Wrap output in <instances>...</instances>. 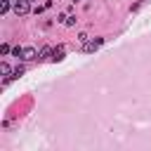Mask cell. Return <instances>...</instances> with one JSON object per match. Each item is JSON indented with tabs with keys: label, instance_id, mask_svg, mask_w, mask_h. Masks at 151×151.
Segmentation results:
<instances>
[{
	"label": "cell",
	"instance_id": "cell-1",
	"mask_svg": "<svg viewBox=\"0 0 151 151\" xmlns=\"http://www.w3.org/2000/svg\"><path fill=\"white\" fill-rule=\"evenodd\" d=\"M28 2H31V0H14V9H17V14H26V12L31 9Z\"/></svg>",
	"mask_w": 151,
	"mask_h": 151
},
{
	"label": "cell",
	"instance_id": "cell-2",
	"mask_svg": "<svg viewBox=\"0 0 151 151\" xmlns=\"http://www.w3.org/2000/svg\"><path fill=\"white\" fill-rule=\"evenodd\" d=\"M101 42H104L101 38H97V40H92V42H85V52H94V50H97Z\"/></svg>",
	"mask_w": 151,
	"mask_h": 151
},
{
	"label": "cell",
	"instance_id": "cell-3",
	"mask_svg": "<svg viewBox=\"0 0 151 151\" xmlns=\"http://www.w3.org/2000/svg\"><path fill=\"white\" fill-rule=\"evenodd\" d=\"M61 59H64V47L59 45V47L52 50V61H61Z\"/></svg>",
	"mask_w": 151,
	"mask_h": 151
},
{
	"label": "cell",
	"instance_id": "cell-4",
	"mask_svg": "<svg viewBox=\"0 0 151 151\" xmlns=\"http://www.w3.org/2000/svg\"><path fill=\"white\" fill-rule=\"evenodd\" d=\"M24 59H26V61L35 59V50H33V47H26V50H24Z\"/></svg>",
	"mask_w": 151,
	"mask_h": 151
},
{
	"label": "cell",
	"instance_id": "cell-5",
	"mask_svg": "<svg viewBox=\"0 0 151 151\" xmlns=\"http://www.w3.org/2000/svg\"><path fill=\"white\" fill-rule=\"evenodd\" d=\"M12 54H14L17 59H24V47H19V45H17V47H12Z\"/></svg>",
	"mask_w": 151,
	"mask_h": 151
},
{
	"label": "cell",
	"instance_id": "cell-6",
	"mask_svg": "<svg viewBox=\"0 0 151 151\" xmlns=\"http://www.w3.org/2000/svg\"><path fill=\"white\" fill-rule=\"evenodd\" d=\"M19 76H24V68H21V66H17V68L12 71V78H19Z\"/></svg>",
	"mask_w": 151,
	"mask_h": 151
},
{
	"label": "cell",
	"instance_id": "cell-7",
	"mask_svg": "<svg viewBox=\"0 0 151 151\" xmlns=\"http://www.w3.org/2000/svg\"><path fill=\"white\" fill-rule=\"evenodd\" d=\"M9 7H12V0H5V2H2V14H7Z\"/></svg>",
	"mask_w": 151,
	"mask_h": 151
},
{
	"label": "cell",
	"instance_id": "cell-8",
	"mask_svg": "<svg viewBox=\"0 0 151 151\" xmlns=\"http://www.w3.org/2000/svg\"><path fill=\"white\" fill-rule=\"evenodd\" d=\"M0 71L7 76V73H9V64H7V61H2V64H0Z\"/></svg>",
	"mask_w": 151,
	"mask_h": 151
},
{
	"label": "cell",
	"instance_id": "cell-9",
	"mask_svg": "<svg viewBox=\"0 0 151 151\" xmlns=\"http://www.w3.org/2000/svg\"><path fill=\"white\" fill-rule=\"evenodd\" d=\"M76 21H78V19H76V17H66V24H68V26H73V24H76Z\"/></svg>",
	"mask_w": 151,
	"mask_h": 151
},
{
	"label": "cell",
	"instance_id": "cell-10",
	"mask_svg": "<svg viewBox=\"0 0 151 151\" xmlns=\"http://www.w3.org/2000/svg\"><path fill=\"white\" fill-rule=\"evenodd\" d=\"M31 2H35V0H31Z\"/></svg>",
	"mask_w": 151,
	"mask_h": 151
},
{
	"label": "cell",
	"instance_id": "cell-11",
	"mask_svg": "<svg viewBox=\"0 0 151 151\" xmlns=\"http://www.w3.org/2000/svg\"><path fill=\"white\" fill-rule=\"evenodd\" d=\"M12 2H14V0H12Z\"/></svg>",
	"mask_w": 151,
	"mask_h": 151
}]
</instances>
